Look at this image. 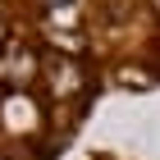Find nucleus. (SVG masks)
<instances>
[{"mask_svg":"<svg viewBox=\"0 0 160 160\" xmlns=\"http://www.w3.org/2000/svg\"><path fill=\"white\" fill-rule=\"evenodd\" d=\"M46 5H78V0H46Z\"/></svg>","mask_w":160,"mask_h":160,"instance_id":"f257e3e1","label":"nucleus"},{"mask_svg":"<svg viewBox=\"0 0 160 160\" xmlns=\"http://www.w3.org/2000/svg\"><path fill=\"white\" fill-rule=\"evenodd\" d=\"M0 41H5V23H0Z\"/></svg>","mask_w":160,"mask_h":160,"instance_id":"f03ea898","label":"nucleus"},{"mask_svg":"<svg viewBox=\"0 0 160 160\" xmlns=\"http://www.w3.org/2000/svg\"><path fill=\"white\" fill-rule=\"evenodd\" d=\"M156 9H160V0H156Z\"/></svg>","mask_w":160,"mask_h":160,"instance_id":"7ed1b4c3","label":"nucleus"}]
</instances>
